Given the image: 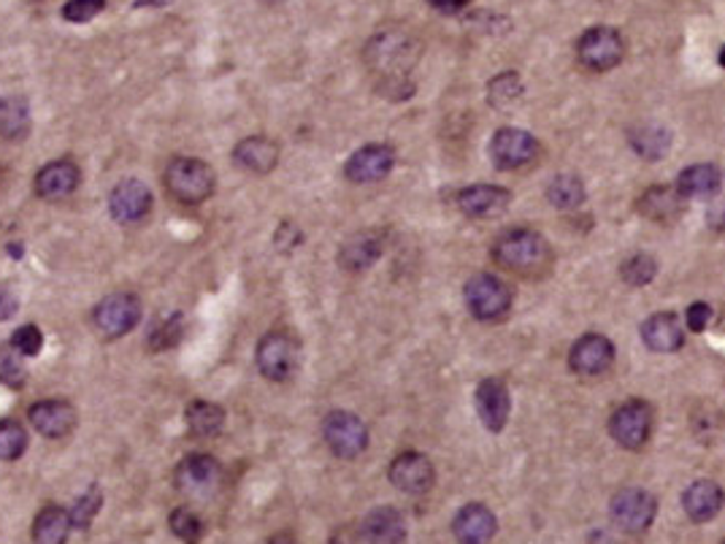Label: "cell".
<instances>
[{"label": "cell", "mask_w": 725, "mask_h": 544, "mask_svg": "<svg viewBox=\"0 0 725 544\" xmlns=\"http://www.w3.org/2000/svg\"><path fill=\"white\" fill-rule=\"evenodd\" d=\"M625 47L617 30L612 28H590L576 44V58L588 71L604 73L612 71L623 60Z\"/></svg>", "instance_id": "obj_9"}, {"label": "cell", "mask_w": 725, "mask_h": 544, "mask_svg": "<svg viewBox=\"0 0 725 544\" xmlns=\"http://www.w3.org/2000/svg\"><path fill=\"white\" fill-rule=\"evenodd\" d=\"M171 531H174L176 536L184 542H195L201 540V534H204V523H201V517L195 515L193 510H187V506H180V510L171 512Z\"/></svg>", "instance_id": "obj_38"}, {"label": "cell", "mask_w": 725, "mask_h": 544, "mask_svg": "<svg viewBox=\"0 0 725 544\" xmlns=\"http://www.w3.org/2000/svg\"><path fill=\"white\" fill-rule=\"evenodd\" d=\"M233 161L249 174H272L279 163V146L266 136H249L233 150Z\"/></svg>", "instance_id": "obj_26"}, {"label": "cell", "mask_w": 725, "mask_h": 544, "mask_svg": "<svg viewBox=\"0 0 725 544\" xmlns=\"http://www.w3.org/2000/svg\"><path fill=\"white\" fill-rule=\"evenodd\" d=\"M358 540L377 544L404 542L407 540V521H404L401 512L392 510V506H379V510L368 512V515L362 517Z\"/></svg>", "instance_id": "obj_22"}, {"label": "cell", "mask_w": 725, "mask_h": 544, "mask_svg": "<svg viewBox=\"0 0 725 544\" xmlns=\"http://www.w3.org/2000/svg\"><path fill=\"white\" fill-rule=\"evenodd\" d=\"M657 501L642 487H625L612 499V521L629 534H642L653 525Z\"/></svg>", "instance_id": "obj_12"}, {"label": "cell", "mask_w": 725, "mask_h": 544, "mask_svg": "<svg viewBox=\"0 0 725 544\" xmlns=\"http://www.w3.org/2000/svg\"><path fill=\"white\" fill-rule=\"evenodd\" d=\"M71 528H73L71 512H65V510H60V506L49 504L39 512V517H35L33 540L41 542V544H60V542L69 540Z\"/></svg>", "instance_id": "obj_30"}, {"label": "cell", "mask_w": 725, "mask_h": 544, "mask_svg": "<svg viewBox=\"0 0 725 544\" xmlns=\"http://www.w3.org/2000/svg\"><path fill=\"white\" fill-rule=\"evenodd\" d=\"M428 3H431L436 11H441V14H455V11L466 9L471 0H428Z\"/></svg>", "instance_id": "obj_46"}, {"label": "cell", "mask_w": 725, "mask_h": 544, "mask_svg": "<svg viewBox=\"0 0 725 544\" xmlns=\"http://www.w3.org/2000/svg\"><path fill=\"white\" fill-rule=\"evenodd\" d=\"M219 480H223V466L217 463V458L204 455V452L184 458L174 474L176 491L190 499H208L217 491Z\"/></svg>", "instance_id": "obj_10"}, {"label": "cell", "mask_w": 725, "mask_h": 544, "mask_svg": "<svg viewBox=\"0 0 725 544\" xmlns=\"http://www.w3.org/2000/svg\"><path fill=\"white\" fill-rule=\"evenodd\" d=\"M655 274H657L655 258L653 255H644V253L631 255V258L620 266V277H623V283L631 287L650 285L655 279Z\"/></svg>", "instance_id": "obj_35"}, {"label": "cell", "mask_w": 725, "mask_h": 544, "mask_svg": "<svg viewBox=\"0 0 725 544\" xmlns=\"http://www.w3.org/2000/svg\"><path fill=\"white\" fill-rule=\"evenodd\" d=\"M677 189L685 198H709L721 189V171H717V166H709V163L685 168L677 176Z\"/></svg>", "instance_id": "obj_29"}, {"label": "cell", "mask_w": 725, "mask_h": 544, "mask_svg": "<svg viewBox=\"0 0 725 544\" xmlns=\"http://www.w3.org/2000/svg\"><path fill=\"white\" fill-rule=\"evenodd\" d=\"M717 63H721V69H725V47L721 49V58H717Z\"/></svg>", "instance_id": "obj_48"}, {"label": "cell", "mask_w": 725, "mask_h": 544, "mask_svg": "<svg viewBox=\"0 0 725 544\" xmlns=\"http://www.w3.org/2000/svg\"><path fill=\"white\" fill-rule=\"evenodd\" d=\"M184 420H187V428L195 433V437H217L225 425V412L223 407L212 401H193L184 412Z\"/></svg>", "instance_id": "obj_32"}, {"label": "cell", "mask_w": 725, "mask_h": 544, "mask_svg": "<svg viewBox=\"0 0 725 544\" xmlns=\"http://www.w3.org/2000/svg\"><path fill=\"white\" fill-rule=\"evenodd\" d=\"M547 201L561 212L580 209V206L585 204V185H582L580 176L561 174L550 182V187H547Z\"/></svg>", "instance_id": "obj_33"}, {"label": "cell", "mask_w": 725, "mask_h": 544, "mask_svg": "<svg viewBox=\"0 0 725 544\" xmlns=\"http://www.w3.org/2000/svg\"><path fill=\"white\" fill-rule=\"evenodd\" d=\"M298 242H300V234H298V228H295V225H290V223L279 225V230H276V236H274L276 247L293 249V247H298Z\"/></svg>", "instance_id": "obj_44"}, {"label": "cell", "mask_w": 725, "mask_h": 544, "mask_svg": "<svg viewBox=\"0 0 725 544\" xmlns=\"http://www.w3.org/2000/svg\"><path fill=\"white\" fill-rule=\"evenodd\" d=\"M261 3H266V6H279V3H285V0H261Z\"/></svg>", "instance_id": "obj_49"}, {"label": "cell", "mask_w": 725, "mask_h": 544, "mask_svg": "<svg viewBox=\"0 0 725 544\" xmlns=\"http://www.w3.org/2000/svg\"><path fill=\"white\" fill-rule=\"evenodd\" d=\"M382 249L385 242L379 234H374V230L358 234L341 244L339 266L347 268V271H366V268H371L374 263L382 258Z\"/></svg>", "instance_id": "obj_27"}, {"label": "cell", "mask_w": 725, "mask_h": 544, "mask_svg": "<svg viewBox=\"0 0 725 544\" xmlns=\"http://www.w3.org/2000/svg\"><path fill=\"white\" fill-rule=\"evenodd\" d=\"M323 437L330 452L344 461H353L368 448V428L353 412H330L323 423Z\"/></svg>", "instance_id": "obj_8"}, {"label": "cell", "mask_w": 725, "mask_h": 544, "mask_svg": "<svg viewBox=\"0 0 725 544\" xmlns=\"http://www.w3.org/2000/svg\"><path fill=\"white\" fill-rule=\"evenodd\" d=\"M103 506V496L101 491H98V485H92L88 493H84L82 499L76 501V506L71 510V521H73V528H90L92 517L98 515V510Z\"/></svg>", "instance_id": "obj_39"}, {"label": "cell", "mask_w": 725, "mask_h": 544, "mask_svg": "<svg viewBox=\"0 0 725 544\" xmlns=\"http://www.w3.org/2000/svg\"><path fill=\"white\" fill-rule=\"evenodd\" d=\"M653 431V409L644 401H625L614 409L610 418V433L614 442L625 450H642Z\"/></svg>", "instance_id": "obj_6"}, {"label": "cell", "mask_w": 725, "mask_h": 544, "mask_svg": "<svg viewBox=\"0 0 725 544\" xmlns=\"http://www.w3.org/2000/svg\"><path fill=\"white\" fill-rule=\"evenodd\" d=\"M614 360V345L606 336L588 333L580 341H574L569 352V366L574 374L582 377H599L604 374Z\"/></svg>", "instance_id": "obj_16"}, {"label": "cell", "mask_w": 725, "mask_h": 544, "mask_svg": "<svg viewBox=\"0 0 725 544\" xmlns=\"http://www.w3.org/2000/svg\"><path fill=\"white\" fill-rule=\"evenodd\" d=\"M28 418L35 431L47 439L69 437L76 425V409L69 401H39L28 409Z\"/></svg>", "instance_id": "obj_19"}, {"label": "cell", "mask_w": 725, "mask_h": 544, "mask_svg": "<svg viewBox=\"0 0 725 544\" xmlns=\"http://www.w3.org/2000/svg\"><path fill=\"white\" fill-rule=\"evenodd\" d=\"M420 41L409 33V30H379L377 35L368 39L366 49H362V58H366V65L377 76H382L385 82H401V79L409 76V71L415 69L417 60H420Z\"/></svg>", "instance_id": "obj_1"}, {"label": "cell", "mask_w": 725, "mask_h": 544, "mask_svg": "<svg viewBox=\"0 0 725 544\" xmlns=\"http://www.w3.org/2000/svg\"><path fill=\"white\" fill-rule=\"evenodd\" d=\"M28 3H44V0H28Z\"/></svg>", "instance_id": "obj_50"}, {"label": "cell", "mask_w": 725, "mask_h": 544, "mask_svg": "<svg viewBox=\"0 0 725 544\" xmlns=\"http://www.w3.org/2000/svg\"><path fill=\"white\" fill-rule=\"evenodd\" d=\"M82 182V171L71 161H54L35 176V195L44 201H63Z\"/></svg>", "instance_id": "obj_21"}, {"label": "cell", "mask_w": 725, "mask_h": 544, "mask_svg": "<svg viewBox=\"0 0 725 544\" xmlns=\"http://www.w3.org/2000/svg\"><path fill=\"white\" fill-rule=\"evenodd\" d=\"M477 414L488 431L499 433L507 428L509 412H512V399H509V388L499 377H488L477 384L474 393Z\"/></svg>", "instance_id": "obj_15"}, {"label": "cell", "mask_w": 725, "mask_h": 544, "mask_svg": "<svg viewBox=\"0 0 725 544\" xmlns=\"http://www.w3.org/2000/svg\"><path fill=\"white\" fill-rule=\"evenodd\" d=\"M257 371L268 379V382H287L300 363V347L290 333L272 331L261 339L255 352Z\"/></svg>", "instance_id": "obj_4"}, {"label": "cell", "mask_w": 725, "mask_h": 544, "mask_svg": "<svg viewBox=\"0 0 725 544\" xmlns=\"http://www.w3.org/2000/svg\"><path fill=\"white\" fill-rule=\"evenodd\" d=\"M629 142L644 161H661L672 146V133L661 125H639L629 133Z\"/></svg>", "instance_id": "obj_31"}, {"label": "cell", "mask_w": 725, "mask_h": 544, "mask_svg": "<svg viewBox=\"0 0 725 544\" xmlns=\"http://www.w3.org/2000/svg\"><path fill=\"white\" fill-rule=\"evenodd\" d=\"M387 476H390V482L398 491L409 493V496H422V493L431 491L436 482L431 458L422 455V452H404V455H398L390 463Z\"/></svg>", "instance_id": "obj_13"}, {"label": "cell", "mask_w": 725, "mask_h": 544, "mask_svg": "<svg viewBox=\"0 0 725 544\" xmlns=\"http://www.w3.org/2000/svg\"><path fill=\"white\" fill-rule=\"evenodd\" d=\"M28 450V431L17 420L0 423V461H17Z\"/></svg>", "instance_id": "obj_37"}, {"label": "cell", "mask_w": 725, "mask_h": 544, "mask_svg": "<svg viewBox=\"0 0 725 544\" xmlns=\"http://www.w3.org/2000/svg\"><path fill=\"white\" fill-rule=\"evenodd\" d=\"M103 9H106V0H69V3L63 6V17L69 22L82 24L95 20Z\"/></svg>", "instance_id": "obj_41"}, {"label": "cell", "mask_w": 725, "mask_h": 544, "mask_svg": "<svg viewBox=\"0 0 725 544\" xmlns=\"http://www.w3.org/2000/svg\"><path fill=\"white\" fill-rule=\"evenodd\" d=\"M525 88H522V79L518 71H503L496 79H490L488 84V101L490 106L496 109H509L520 101Z\"/></svg>", "instance_id": "obj_34"}, {"label": "cell", "mask_w": 725, "mask_h": 544, "mask_svg": "<svg viewBox=\"0 0 725 544\" xmlns=\"http://www.w3.org/2000/svg\"><path fill=\"white\" fill-rule=\"evenodd\" d=\"M550 244L542 234L528 228L507 230L496 238L493 263L503 271L520 274V277H537L550 266Z\"/></svg>", "instance_id": "obj_2"}, {"label": "cell", "mask_w": 725, "mask_h": 544, "mask_svg": "<svg viewBox=\"0 0 725 544\" xmlns=\"http://www.w3.org/2000/svg\"><path fill=\"white\" fill-rule=\"evenodd\" d=\"M725 504V493L717 482L712 480H698L682 493V506H685L687 517L693 523H709L721 515Z\"/></svg>", "instance_id": "obj_23"}, {"label": "cell", "mask_w": 725, "mask_h": 544, "mask_svg": "<svg viewBox=\"0 0 725 544\" xmlns=\"http://www.w3.org/2000/svg\"><path fill=\"white\" fill-rule=\"evenodd\" d=\"M152 209V193L144 182L139 179H125L120 182L109 195V212L116 223L131 225L141 223Z\"/></svg>", "instance_id": "obj_17"}, {"label": "cell", "mask_w": 725, "mask_h": 544, "mask_svg": "<svg viewBox=\"0 0 725 544\" xmlns=\"http://www.w3.org/2000/svg\"><path fill=\"white\" fill-rule=\"evenodd\" d=\"M17 307H20V301H17L14 292L6 290V287H0V320H9V317H14Z\"/></svg>", "instance_id": "obj_45"}, {"label": "cell", "mask_w": 725, "mask_h": 544, "mask_svg": "<svg viewBox=\"0 0 725 544\" xmlns=\"http://www.w3.org/2000/svg\"><path fill=\"white\" fill-rule=\"evenodd\" d=\"M455 204H458V209L463 212L466 217L490 219V217H499V214L509 209V204H512V193L496 185H471L460 189Z\"/></svg>", "instance_id": "obj_18"}, {"label": "cell", "mask_w": 725, "mask_h": 544, "mask_svg": "<svg viewBox=\"0 0 725 544\" xmlns=\"http://www.w3.org/2000/svg\"><path fill=\"white\" fill-rule=\"evenodd\" d=\"M685 320H687V331L704 333L706 326H709V320H712V307H709V304H704V301L691 304V307H687Z\"/></svg>", "instance_id": "obj_43"}, {"label": "cell", "mask_w": 725, "mask_h": 544, "mask_svg": "<svg viewBox=\"0 0 725 544\" xmlns=\"http://www.w3.org/2000/svg\"><path fill=\"white\" fill-rule=\"evenodd\" d=\"M0 379L11 388H20L24 382V366L17 360V356H9V352H0Z\"/></svg>", "instance_id": "obj_42"}, {"label": "cell", "mask_w": 725, "mask_h": 544, "mask_svg": "<svg viewBox=\"0 0 725 544\" xmlns=\"http://www.w3.org/2000/svg\"><path fill=\"white\" fill-rule=\"evenodd\" d=\"M466 307L482 322L501 320L512 309V290L493 274H477L466 283Z\"/></svg>", "instance_id": "obj_5"}, {"label": "cell", "mask_w": 725, "mask_h": 544, "mask_svg": "<svg viewBox=\"0 0 725 544\" xmlns=\"http://www.w3.org/2000/svg\"><path fill=\"white\" fill-rule=\"evenodd\" d=\"M396 166V152L387 144H368L355 152L344 166V176L353 185H374V182L385 179Z\"/></svg>", "instance_id": "obj_14"}, {"label": "cell", "mask_w": 725, "mask_h": 544, "mask_svg": "<svg viewBox=\"0 0 725 544\" xmlns=\"http://www.w3.org/2000/svg\"><path fill=\"white\" fill-rule=\"evenodd\" d=\"M30 133V106L22 95H6L0 101V138L22 142Z\"/></svg>", "instance_id": "obj_28"}, {"label": "cell", "mask_w": 725, "mask_h": 544, "mask_svg": "<svg viewBox=\"0 0 725 544\" xmlns=\"http://www.w3.org/2000/svg\"><path fill=\"white\" fill-rule=\"evenodd\" d=\"M642 341L653 352H677L685 345V331L680 326V317L672 311H657L642 322Z\"/></svg>", "instance_id": "obj_24"}, {"label": "cell", "mask_w": 725, "mask_h": 544, "mask_svg": "<svg viewBox=\"0 0 725 544\" xmlns=\"http://www.w3.org/2000/svg\"><path fill=\"white\" fill-rule=\"evenodd\" d=\"M452 534L466 544H479L493 540L496 534V515L484 504H466L455 515Z\"/></svg>", "instance_id": "obj_25"}, {"label": "cell", "mask_w": 725, "mask_h": 544, "mask_svg": "<svg viewBox=\"0 0 725 544\" xmlns=\"http://www.w3.org/2000/svg\"><path fill=\"white\" fill-rule=\"evenodd\" d=\"M182 333H184V317L180 315V311H174V315L165 317V320H160L157 326L152 328L150 350L152 352L171 350V347L182 339Z\"/></svg>", "instance_id": "obj_36"}, {"label": "cell", "mask_w": 725, "mask_h": 544, "mask_svg": "<svg viewBox=\"0 0 725 544\" xmlns=\"http://www.w3.org/2000/svg\"><path fill=\"white\" fill-rule=\"evenodd\" d=\"M214 182H217V176H214L212 166H206L198 157H176L165 168V189L180 204L187 206L204 204L214 193Z\"/></svg>", "instance_id": "obj_3"}, {"label": "cell", "mask_w": 725, "mask_h": 544, "mask_svg": "<svg viewBox=\"0 0 725 544\" xmlns=\"http://www.w3.org/2000/svg\"><path fill=\"white\" fill-rule=\"evenodd\" d=\"M685 204H687V198L680 193L677 185H674V187L655 185V187L644 189V193L639 195L636 209H639V214H642V217L653 219V223L668 225V223H674V219L682 217V212H685Z\"/></svg>", "instance_id": "obj_20"}, {"label": "cell", "mask_w": 725, "mask_h": 544, "mask_svg": "<svg viewBox=\"0 0 725 544\" xmlns=\"http://www.w3.org/2000/svg\"><path fill=\"white\" fill-rule=\"evenodd\" d=\"M11 347L20 352L22 358H33L39 356L41 347H44V336H41L39 326H22L17 328L14 339H11Z\"/></svg>", "instance_id": "obj_40"}, {"label": "cell", "mask_w": 725, "mask_h": 544, "mask_svg": "<svg viewBox=\"0 0 725 544\" xmlns=\"http://www.w3.org/2000/svg\"><path fill=\"white\" fill-rule=\"evenodd\" d=\"M709 225L715 230H725V206H717V209L709 214Z\"/></svg>", "instance_id": "obj_47"}, {"label": "cell", "mask_w": 725, "mask_h": 544, "mask_svg": "<svg viewBox=\"0 0 725 544\" xmlns=\"http://www.w3.org/2000/svg\"><path fill=\"white\" fill-rule=\"evenodd\" d=\"M490 157H493L496 168L520 171L539 157V142L537 136L520 131V127H501L490 142Z\"/></svg>", "instance_id": "obj_11"}, {"label": "cell", "mask_w": 725, "mask_h": 544, "mask_svg": "<svg viewBox=\"0 0 725 544\" xmlns=\"http://www.w3.org/2000/svg\"><path fill=\"white\" fill-rule=\"evenodd\" d=\"M141 320V304L131 292H112L103 298L92 311V322L106 339H120V336L131 333Z\"/></svg>", "instance_id": "obj_7"}]
</instances>
